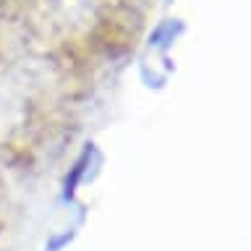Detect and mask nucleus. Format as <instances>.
Here are the masks:
<instances>
[{
	"label": "nucleus",
	"mask_w": 251,
	"mask_h": 251,
	"mask_svg": "<svg viewBox=\"0 0 251 251\" xmlns=\"http://www.w3.org/2000/svg\"><path fill=\"white\" fill-rule=\"evenodd\" d=\"M141 13L126 0H107L97 11L92 29L94 47L107 58H126L139 42Z\"/></svg>",
	"instance_id": "1"
}]
</instances>
